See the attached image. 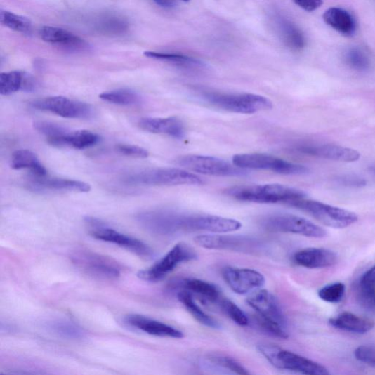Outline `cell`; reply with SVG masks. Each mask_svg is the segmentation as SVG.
<instances>
[{"label": "cell", "instance_id": "36", "mask_svg": "<svg viewBox=\"0 0 375 375\" xmlns=\"http://www.w3.org/2000/svg\"><path fill=\"white\" fill-rule=\"evenodd\" d=\"M0 22L3 25L15 32L23 34H29L32 32V22L29 19L6 10L0 11Z\"/></svg>", "mask_w": 375, "mask_h": 375}, {"label": "cell", "instance_id": "1", "mask_svg": "<svg viewBox=\"0 0 375 375\" xmlns=\"http://www.w3.org/2000/svg\"><path fill=\"white\" fill-rule=\"evenodd\" d=\"M225 194L238 201L289 204L305 197V194L294 188L280 184L236 185L225 190Z\"/></svg>", "mask_w": 375, "mask_h": 375}, {"label": "cell", "instance_id": "34", "mask_svg": "<svg viewBox=\"0 0 375 375\" xmlns=\"http://www.w3.org/2000/svg\"><path fill=\"white\" fill-rule=\"evenodd\" d=\"M101 100L120 106H136L141 104L142 97L138 93L128 89L105 92L99 96Z\"/></svg>", "mask_w": 375, "mask_h": 375}, {"label": "cell", "instance_id": "9", "mask_svg": "<svg viewBox=\"0 0 375 375\" xmlns=\"http://www.w3.org/2000/svg\"><path fill=\"white\" fill-rule=\"evenodd\" d=\"M177 164L196 173L217 177H244L248 175L246 169L238 167L218 158L189 155L177 159Z\"/></svg>", "mask_w": 375, "mask_h": 375}, {"label": "cell", "instance_id": "44", "mask_svg": "<svg viewBox=\"0 0 375 375\" xmlns=\"http://www.w3.org/2000/svg\"><path fill=\"white\" fill-rule=\"evenodd\" d=\"M117 150L121 154L136 159H146L149 157V152L140 146L132 145H118Z\"/></svg>", "mask_w": 375, "mask_h": 375}, {"label": "cell", "instance_id": "43", "mask_svg": "<svg viewBox=\"0 0 375 375\" xmlns=\"http://www.w3.org/2000/svg\"><path fill=\"white\" fill-rule=\"evenodd\" d=\"M357 361L375 367V346H362L355 350Z\"/></svg>", "mask_w": 375, "mask_h": 375}, {"label": "cell", "instance_id": "31", "mask_svg": "<svg viewBox=\"0 0 375 375\" xmlns=\"http://www.w3.org/2000/svg\"><path fill=\"white\" fill-rule=\"evenodd\" d=\"M48 329L54 334L68 340L83 338L86 333L74 322L66 319H58L48 322Z\"/></svg>", "mask_w": 375, "mask_h": 375}, {"label": "cell", "instance_id": "6", "mask_svg": "<svg viewBox=\"0 0 375 375\" xmlns=\"http://www.w3.org/2000/svg\"><path fill=\"white\" fill-rule=\"evenodd\" d=\"M232 164L246 169L267 170L285 176H298L308 173L309 169L305 166L289 162L275 157L261 154V153H244L237 154L232 158Z\"/></svg>", "mask_w": 375, "mask_h": 375}, {"label": "cell", "instance_id": "4", "mask_svg": "<svg viewBox=\"0 0 375 375\" xmlns=\"http://www.w3.org/2000/svg\"><path fill=\"white\" fill-rule=\"evenodd\" d=\"M124 181L135 185H199L204 183L199 176L176 168L143 170L126 176Z\"/></svg>", "mask_w": 375, "mask_h": 375}, {"label": "cell", "instance_id": "19", "mask_svg": "<svg viewBox=\"0 0 375 375\" xmlns=\"http://www.w3.org/2000/svg\"><path fill=\"white\" fill-rule=\"evenodd\" d=\"M40 37L46 43L65 48L71 52H84L88 44L74 33L66 29L51 26L40 29Z\"/></svg>", "mask_w": 375, "mask_h": 375}, {"label": "cell", "instance_id": "5", "mask_svg": "<svg viewBox=\"0 0 375 375\" xmlns=\"http://www.w3.org/2000/svg\"><path fill=\"white\" fill-rule=\"evenodd\" d=\"M289 206L309 213L324 225L333 228H348L359 219L357 216L351 211L320 202L306 199L305 197L296 199Z\"/></svg>", "mask_w": 375, "mask_h": 375}, {"label": "cell", "instance_id": "12", "mask_svg": "<svg viewBox=\"0 0 375 375\" xmlns=\"http://www.w3.org/2000/svg\"><path fill=\"white\" fill-rule=\"evenodd\" d=\"M72 260L77 267L96 278L112 280L121 276V269L115 262L94 252L77 251Z\"/></svg>", "mask_w": 375, "mask_h": 375}, {"label": "cell", "instance_id": "14", "mask_svg": "<svg viewBox=\"0 0 375 375\" xmlns=\"http://www.w3.org/2000/svg\"><path fill=\"white\" fill-rule=\"evenodd\" d=\"M179 213L167 211H150L139 213L136 219L148 232L159 236L173 235L179 232Z\"/></svg>", "mask_w": 375, "mask_h": 375}, {"label": "cell", "instance_id": "25", "mask_svg": "<svg viewBox=\"0 0 375 375\" xmlns=\"http://www.w3.org/2000/svg\"><path fill=\"white\" fill-rule=\"evenodd\" d=\"M324 22L342 35L353 37L356 31V22L348 11L341 8H331L324 13Z\"/></svg>", "mask_w": 375, "mask_h": 375}, {"label": "cell", "instance_id": "32", "mask_svg": "<svg viewBox=\"0 0 375 375\" xmlns=\"http://www.w3.org/2000/svg\"><path fill=\"white\" fill-rule=\"evenodd\" d=\"M185 291L196 294L210 301L216 302L221 298L218 288L214 284L197 279H186L180 282Z\"/></svg>", "mask_w": 375, "mask_h": 375}, {"label": "cell", "instance_id": "24", "mask_svg": "<svg viewBox=\"0 0 375 375\" xmlns=\"http://www.w3.org/2000/svg\"><path fill=\"white\" fill-rule=\"evenodd\" d=\"M202 367L214 373L248 375L250 372L232 357L223 355H209L200 363Z\"/></svg>", "mask_w": 375, "mask_h": 375}, {"label": "cell", "instance_id": "22", "mask_svg": "<svg viewBox=\"0 0 375 375\" xmlns=\"http://www.w3.org/2000/svg\"><path fill=\"white\" fill-rule=\"evenodd\" d=\"M294 261L297 265L306 268H325L336 265L338 256L329 249L308 248L296 253Z\"/></svg>", "mask_w": 375, "mask_h": 375}, {"label": "cell", "instance_id": "7", "mask_svg": "<svg viewBox=\"0 0 375 375\" xmlns=\"http://www.w3.org/2000/svg\"><path fill=\"white\" fill-rule=\"evenodd\" d=\"M197 258L196 251L190 246L179 243L167 252L162 258L151 267L139 272L138 277L149 282L164 279L182 263Z\"/></svg>", "mask_w": 375, "mask_h": 375}, {"label": "cell", "instance_id": "27", "mask_svg": "<svg viewBox=\"0 0 375 375\" xmlns=\"http://www.w3.org/2000/svg\"><path fill=\"white\" fill-rule=\"evenodd\" d=\"M99 141V136L88 130L68 131L62 138L48 143L53 146L62 147H70L84 150L96 145Z\"/></svg>", "mask_w": 375, "mask_h": 375}, {"label": "cell", "instance_id": "26", "mask_svg": "<svg viewBox=\"0 0 375 375\" xmlns=\"http://www.w3.org/2000/svg\"><path fill=\"white\" fill-rule=\"evenodd\" d=\"M329 323L338 329L360 334L368 333L374 327L373 321L350 312L340 314L331 318Z\"/></svg>", "mask_w": 375, "mask_h": 375}, {"label": "cell", "instance_id": "3", "mask_svg": "<svg viewBox=\"0 0 375 375\" xmlns=\"http://www.w3.org/2000/svg\"><path fill=\"white\" fill-rule=\"evenodd\" d=\"M258 350L271 365L278 369L308 375L330 374L325 367L277 346L262 344L258 347Z\"/></svg>", "mask_w": 375, "mask_h": 375}, {"label": "cell", "instance_id": "48", "mask_svg": "<svg viewBox=\"0 0 375 375\" xmlns=\"http://www.w3.org/2000/svg\"><path fill=\"white\" fill-rule=\"evenodd\" d=\"M369 171L375 176V164L369 167Z\"/></svg>", "mask_w": 375, "mask_h": 375}, {"label": "cell", "instance_id": "28", "mask_svg": "<svg viewBox=\"0 0 375 375\" xmlns=\"http://www.w3.org/2000/svg\"><path fill=\"white\" fill-rule=\"evenodd\" d=\"M11 167L13 169H30L34 176H46L47 171L35 152L29 150H19L13 153Z\"/></svg>", "mask_w": 375, "mask_h": 375}, {"label": "cell", "instance_id": "42", "mask_svg": "<svg viewBox=\"0 0 375 375\" xmlns=\"http://www.w3.org/2000/svg\"><path fill=\"white\" fill-rule=\"evenodd\" d=\"M361 291L364 298L375 304V265L368 270L360 281Z\"/></svg>", "mask_w": 375, "mask_h": 375}, {"label": "cell", "instance_id": "35", "mask_svg": "<svg viewBox=\"0 0 375 375\" xmlns=\"http://www.w3.org/2000/svg\"><path fill=\"white\" fill-rule=\"evenodd\" d=\"M25 73L18 71L0 74V94L10 96L24 91Z\"/></svg>", "mask_w": 375, "mask_h": 375}, {"label": "cell", "instance_id": "30", "mask_svg": "<svg viewBox=\"0 0 375 375\" xmlns=\"http://www.w3.org/2000/svg\"><path fill=\"white\" fill-rule=\"evenodd\" d=\"M277 25L284 44L294 51H300L305 46L302 31L291 21L279 17Z\"/></svg>", "mask_w": 375, "mask_h": 375}, {"label": "cell", "instance_id": "46", "mask_svg": "<svg viewBox=\"0 0 375 375\" xmlns=\"http://www.w3.org/2000/svg\"><path fill=\"white\" fill-rule=\"evenodd\" d=\"M294 3L305 11L312 12L322 4V0H294Z\"/></svg>", "mask_w": 375, "mask_h": 375}, {"label": "cell", "instance_id": "17", "mask_svg": "<svg viewBox=\"0 0 375 375\" xmlns=\"http://www.w3.org/2000/svg\"><path fill=\"white\" fill-rule=\"evenodd\" d=\"M296 150L305 155L343 162H354L361 157L355 150L331 144L303 145Z\"/></svg>", "mask_w": 375, "mask_h": 375}, {"label": "cell", "instance_id": "49", "mask_svg": "<svg viewBox=\"0 0 375 375\" xmlns=\"http://www.w3.org/2000/svg\"><path fill=\"white\" fill-rule=\"evenodd\" d=\"M182 1H183V2H190V0H182Z\"/></svg>", "mask_w": 375, "mask_h": 375}, {"label": "cell", "instance_id": "38", "mask_svg": "<svg viewBox=\"0 0 375 375\" xmlns=\"http://www.w3.org/2000/svg\"><path fill=\"white\" fill-rule=\"evenodd\" d=\"M218 302L221 309L238 326L246 327L249 325V318L239 306L229 299L220 298Z\"/></svg>", "mask_w": 375, "mask_h": 375}, {"label": "cell", "instance_id": "13", "mask_svg": "<svg viewBox=\"0 0 375 375\" xmlns=\"http://www.w3.org/2000/svg\"><path fill=\"white\" fill-rule=\"evenodd\" d=\"M194 240L200 247L211 250L254 253L261 246L254 238L241 235H201L196 236Z\"/></svg>", "mask_w": 375, "mask_h": 375}, {"label": "cell", "instance_id": "33", "mask_svg": "<svg viewBox=\"0 0 375 375\" xmlns=\"http://www.w3.org/2000/svg\"><path fill=\"white\" fill-rule=\"evenodd\" d=\"M144 55L147 58L173 64V65L185 68V70H199V68L206 67V64L203 62L183 55L157 52H145Z\"/></svg>", "mask_w": 375, "mask_h": 375}, {"label": "cell", "instance_id": "23", "mask_svg": "<svg viewBox=\"0 0 375 375\" xmlns=\"http://www.w3.org/2000/svg\"><path fill=\"white\" fill-rule=\"evenodd\" d=\"M29 185L32 186V189L39 191L51 190L88 193L91 190L90 184L85 182L63 178H48L46 176L41 177L34 175Z\"/></svg>", "mask_w": 375, "mask_h": 375}, {"label": "cell", "instance_id": "47", "mask_svg": "<svg viewBox=\"0 0 375 375\" xmlns=\"http://www.w3.org/2000/svg\"><path fill=\"white\" fill-rule=\"evenodd\" d=\"M153 2L164 8H173L176 5L175 0H153Z\"/></svg>", "mask_w": 375, "mask_h": 375}, {"label": "cell", "instance_id": "41", "mask_svg": "<svg viewBox=\"0 0 375 375\" xmlns=\"http://www.w3.org/2000/svg\"><path fill=\"white\" fill-rule=\"evenodd\" d=\"M345 294V284L337 282L322 288L318 293V296L324 301L335 303L342 301Z\"/></svg>", "mask_w": 375, "mask_h": 375}, {"label": "cell", "instance_id": "2", "mask_svg": "<svg viewBox=\"0 0 375 375\" xmlns=\"http://www.w3.org/2000/svg\"><path fill=\"white\" fill-rule=\"evenodd\" d=\"M199 96L213 107L233 113L250 114L272 107L270 100L257 94L203 91Z\"/></svg>", "mask_w": 375, "mask_h": 375}, {"label": "cell", "instance_id": "10", "mask_svg": "<svg viewBox=\"0 0 375 375\" xmlns=\"http://www.w3.org/2000/svg\"><path fill=\"white\" fill-rule=\"evenodd\" d=\"M86 221L91 227V235L97 240L121 246L145 259H150L154 255V252L146 244L131 236L106 227L98 219L88 217Z\"/></svg>", "mask_w": 375, "mask_h": 375}, {"label": "cell", "instance_id": "8", "mask_svg": "<svg viewBox=\"0 0 375 375\" xmlns=\"http://www.w3.org/2000/svg\"><path fill=\"white\" fill-rule=\"evenodd\" d=\"M261 225L271 232L292 233L308 237L322 238L327 235L325 230L312 221L291 214H275L262 218Z\"/></svg>", "mask_w": 375, "mask_h": 375}, {"label": "cell", "instance_id": "15", "mask_svg": "<svg viewBox=\"0 0 375 375\" xmlns=\"http://www.w3.org/2000/svg\"><path fill=\"white\" fill-rule=\"evenodd\" d=\"M223 275L232 291L239 295L257 291L265 283V279L261 272L250 268L228 267L223 270Z\"/></svg>", "mask_w": 375, "mask_h": 375}, {"label": "cell", "instance_id": "20", "mask_svg": "<svg viewBox=\"0 0 375 375\" xmlns=\"http://www.w3.org/2000/svg\"><path fill=\"white\" fill-rule=\"evenodd\" d=\"M128 326L142 331L152 336L159 337L182 338L184 334L180 330L160 321L140 315H129L125 317Z\"/></svg>", "mask_w": 375, "mask_h": 375}, {"label": "cell", "instance_id": "29", "mask_svg": "<svg viewBox=\"0 0 375 375\" xmlns=\"http://www.w3.org/2000/svg\"><path fill=\"white\" fill-rule=\"evenodd\" d=\"M178 299L185 306L188 312L202 325L213 329H218L220 328L218 322L203 311L196 303L190 292L184 291L178 293Z\"/></svg>", "mask_w": 375, "mask_h": 375}, {"label": "cell", "instance_id": "40", "mask_svg": "<svg viewBox=\"0 0 375 375\" xmlns=\"http://www.w3.org/2000/svg\"><path fill=\"white\" fill-rule=\"evenodd\" d=\"M33 126L46 136L48 143L62 138L70 131L58 124L48 121H37L34 123Z\"/></svg>", "mask_w": 375, "mask_h": 375}, {"label": "cell", "instance_id": "39", "mask_svg": "<svg viewBox=\"0 0 375 375\" xmlns=\"http://www.w3.org/2000/svg\"><path fill=\"white\" fill-rule=\"evenodd\" d=\"M255 320L258 325L267 334L281 339H287L289 336L285 329V327L281 324L264 317L260 315H256Z\"/></svg>", "mask_w": 375, "mask_h": 375}, {"label": "cell", "instance_id": "11", "mask_svg": "<svg viewBox=\"0 0 375 375\" xmlns=\"http://www.w3.org/2000/svg\"><path fill=\"white\" fill-rule=\"evenodd\" d=\"M33 108L49 112L70 119H89L94 114L93 107L84 102L64 96H53L34 100Z\"/></svg>", "mask_w": 375, "mask_h": 375}, {"label": "cell", "instance_id": "37", "mask_svg": "<svg viewBox=\"0 0 375 375\" xmlns=\"http://www.w3.org/2000/svg\"><path fill=\"white\" fill-rule=\"evenodd\" d=\"M345 60L352 70L357 72H365L370 66L368 55L359 47L349 48L345 55Z\"/></svg>", "mask_w": 375, "mask_h": 375}, {"label": "cell", "instance_id": "16", "mask_svg": "<svg viewBox=\"0 0 375 375\" xmlns=\"http://www.w3.org/2000/svg\"><path fill=\"white\" fill-rule=\"evenodd\" d=\"M242 224L239 221L208 214L188 216V231H206L213 233H229L239 230Z\"/></svg>", "mask_w": 375, "mask_h": 375}, {"label": "cell", "instance_id": "21", "mask_svg": "<svg viewBox=\"0 0 375 375\" xmlns=\"http://www.w3.org/2000/svg\"><path fill=\"white\" fill-rule=\"evenodd\" d=\"M139 127L152 133L165 134L171 138L181 140L185 136L183 122L176 117L166 118L145 117L138 123Z\"/></svg>", "mask_w": 375, "mask_h": 375}, {"label": "cell", "instance_id": "45", "mask_svg": "<svg viewBox=\"0 0 375 375\" xmlns=\"http://www.w3.org/2000/svg\"><path fill=\"white\" fill-rule=\"evenodd\" d=\"M337 180L341 184H343V185L349 186V187L359 188V187H363L367 184V182L365 180L361 178H359V177L353 176H346L340 177L339 178L337 179Z\"/></svg>", "mask_w": 375, "mask_h": 375}, {"label": "cell", "instance_id": "18", "mask_svg": "<svg viewBox=\"0 0 375 375\" xmlns=\"http://www.w3.org/2000/svg\"><path fill=\"white\" fill-rule=\"evenodd\" d=\"M247 303L258 315L286 327V319L277 298L266 289L255 291L247 298Z\"/></svg>", "mask_w": 375, "mask_h": 375}]
</instances>
